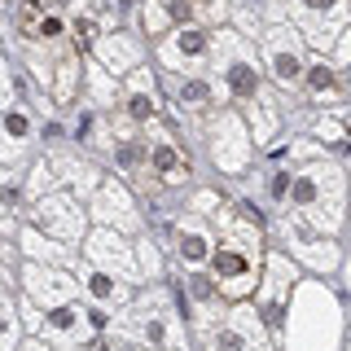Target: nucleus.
Listing matches in <instances>:
<instances>
[{"mask_svg": "<svg viewBox=\"0 0 351 351\" xmlns=\"http://www.w3.org/2000/svg\"><path fill=\"white\" fill-rule=\"evenodd\" d=\"M312 5H329V0H312Z\"/></svg>", "mask_w": 351, "mask_h": 351, "instance_id": "1", "label": "nucleus"}]
</instances>
